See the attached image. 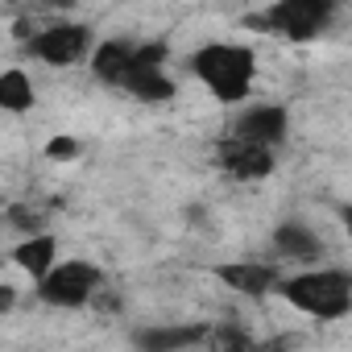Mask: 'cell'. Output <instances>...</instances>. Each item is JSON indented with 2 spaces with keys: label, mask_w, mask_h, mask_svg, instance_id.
<instances>
[{
  "label": "cell",
  "mask_w": 352,
  "mask_h": 352,
  "mask_svg": "<svg viewBox=\"0 0 352 352\" xmlns=\"http://www.w3.org/2000/svg\"><path fill=\"white\" fill-rule=\"evenodd\" d=\"M191 75L208 87L216 104L245 108L257 87V50L245 42H228V38L204 42L191 54Z\"/></svg>",
  "instance_id": "6da1fadb"
},
{
  "label": "cell",
  "mask_w": 352,
  "mask_h": 352,
  "mask_svg": "<svg viewBox=\"0 0 352 352\" xmlns=\"http://www.w3.org/2000/svg\"><path fill=\"white\" fill-rule=\"evenodd\" d=\"M278 298H286V307H294L315 323H336L352 315V274L340 265L294 270L278 282Z\"/></svg>",
  "instance_id": "7a4b0ae2"
},
{
  "label": "cell",
  "mask_w": 352,
  "mask_h": 352,
  "mask_svg": "<svg viewBox=\"0 0 352 352\" xmlns=\"http://www.w3.org/2000/svg\"><path fill=\"white\" fill-rule=\"evenodd\" d=\"M100 286H104V270L96 261H87V257H63L50 270V278H42L34 290L54 311H83L100 294Z\"/></svg>",
  "instance_id": "3957f363"
},
{
  "label": "cell",
  "mask_w": 352,
  "mask_h": 352,
  "mask_svg": "<svg viewBox=\"0 0 352 352\" xmlns=\"http://www.w3.org/2000/svg\"><path fill=\"white\" fill-rule=\"evenodd\" d=\"M331 13L336 9L327 0H278V5H270L253 17V25L270 30L274 38H286V42H311V38L323 34Z\"/></svg>",
  "instance_id": "277c9868"
},
{
  "label": "cell",
  "mask_w": 352,
  "mask_h": 352,
  "mask_svg": "<svg viewBox=\"0 0 352 352\" xmlns=\"http://www.w3.org/2000/svg\"><path fill=\"white\" fill-rule=\"evenodd\" d=\"M91 50H96L91 30L83 21H54L30 38V54L46 67H75V63L91 58Z\"/></svg>",
  "instance_id": "5b68a950"
},
{
  "label": "cell",
  "mask_w": 352,
  "mask_h": 352,
  "mask_svg": "<svg viewBox=\"0 0 352 352\" xmlns=\"http://www.w3.org/2000/svg\"><path fill=\"white\" fill-rule=\"evenodd\" d=\"M166 58H170V50L162 42H137V58H133V71H129L120 91H129L141 104L174 100V79L166 75Z\"/></svg>",
  "instance_id": "8992f818"
},
{
  "label": "cell",
  "mask_w": 352,
  "mask_h": 352,
  "mask_svg": "<svg viewBox=\"0 0 352 352\" xmlns=\"http://www.w3.org/2000/svg\"><path fill=\"white\" fill-rule=\"evenodd\" d=\"M236 141H249V145H261V149H278L290 133V112L274 100H253L245 108H236L232 116V129H228Z\"/></svg>",
  "instance_id": "52a82bcc"
},
{
  "label": "cell",
  "mask_w": 352,
  "mask_h": 352,
  "mask_svg": "<svg viewBox=\"0 0 352 352\" xmlns=\"http://www.w3.org/2000/svg\"><path fill=\"white\" fill-rule=\"evenodd\" d=\"M216 162L224 174H232L236 183H257V179H270L278 170L274 166V149H261V145H249V141H236L232 133L220 137L216 145Z\"/></svg>",
  "instance_id": "ba28073f"
},
{
  "label": "cell",
  "mask_w": 352,
  "mask_h": 352,
  "mask_svg": "<svg viewBox=\"0 0 352 352\" xmlns=\"http://www.w3.org/2000/svg\"><path fill=\"white\" fill-rule=\"evenodd\" d=\"M9 261H13L25 278H34V286H38V282H42V278H50V270L63 261L58 236H54V232H34V236H21L17 245H9Z\"/></svg>",
  "instance_id": "9c48e42d"
},
{
  "label": "cell",
  "mask_w": 352,
  "mask_h": 352,
  "mask_svg": "<svg viewBox=\"0 0 352 352\" xmlns=\"http://www.w3.org/2000/svg\"><path fill=\"white\" fill-rule=\"evenodd\" d=\"M216 278L224 286H232L236 294H245V298L278 294V282H282V274L265 261H228V265H216Z\"/></svg>",
  "instance_id": "30bf717a"
},
{
  "label": "cell",
  "mask_w": 352,
  "mask_h": 352,
  "mask_svg": "<svg viewBox=\"0 0 352 352\" xmlns=\"http://www.w3.org/2000/svg\"><path fill=\"white\" fill-rule=\"evenodd\" d=\"M133 58H137V42L129 38H104L96 50H91V75L108 87H124L129 71H133Z\"/></svg>",
  "instance_id": "8fae6325"
},
{
  "label": "cell",
  "mask_w": 352,
  "mask_h": 352,
  "mask_svg": "<svg viewBox=\"0 0 352 352\" xmlns=\"http://www.w3.org/2000/svg\"><path fill=\"white\" fill-rule=\"evenodd\" d=\"M274 253H278L282 261H290V265L311 270V265L323 257V241H319L302 220H286V224L274 228Z\"/></svg>",
  "instance_id": "7c38bea8"
},
{
  "label": "cell",
  "mask_w": 352,
  "mask_h": 352,
  "mask_svg": "<svg viewBox=\"0 0 352 352\" xmlns=\"http://www.w3.org/2000/svg\"><path fill=\"white\" fill-rule=\"evenodd\" d=\"M204 336H208V327L170 323V327H141V331L133 336V344H137V352H187V348H195Z\"/></svg>",
  "instance_id": "4fadbf2b"
},
{
  "label": "cell",
  "mask_w": 352,
  "mask_h": 352,
  "mask_svg": "<svg viewBox=\"0 0 352 352\" xmlns=\"http://www.w3.org/2000/svg\"><path fill=\"white\" fill-rule=\"evenodd\" d=\"M0 108L13 112V116L34 108V79H30L25 67H5L0 71Z\"/></svg>",
  "instance_id": "5bb4252c"
},
{
  "label": "cell",
  "mask_w": 352,
  "mask_h": 352,
  "mask_svg": "<svg viewBox=\"0 0 352 352\" xmlns=\"http://www.w3.org/2000/svg\"><path fill=\"white\" fill-rule=\"evenodd\" d=\"M216 352H261V348H257V340H253L245 327H220Z\"/></svg>",
  "instance_id": "9a60e30c"
},
{
  "label": "cell",
  "mask_w": 352,
  "mask_h": 352,
  "mask_svg": "<svg viewBox=\"0 0 352 352\" xmlns=\"http://www.w3.org/2000/svg\"><path fill=\"white\" fill-rule=\"evenodd\" d=\"M83 153V145H79V137H71V133H54L50 141H46V157L50 162H75Z\"/></svg>",
  "instance_id": "2e32d148"
},
{
  "label": "cell",
  "mask_w": 352,
  "mask_h": 352,
  "mask_svg": "<svg viewBox=\"0 0 352 352\" xmlns=\"http://www.w3.org/2000/svg\"><path fill=\"white\" fill-rule=\"evenodd\" d=\"M340 228H344V236H348V245H352V204L340 208Z\"/></svg>",
  "instance_id": "e0dca14e"
}]
</instances>
